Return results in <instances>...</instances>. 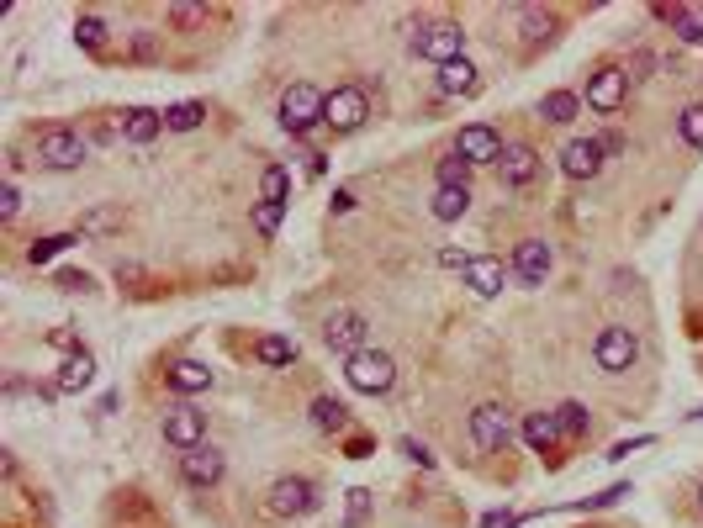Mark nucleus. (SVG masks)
<instances>
[{
  "label": "nucleus",
  "mask_w": 703,
  "mask_h": 528,
  "mask_svg": "<svg viewBox=\"0 0 703 528\" xmlns=\"http://www.w3.org/2000/svg\"><path fill=\"white\" fill-rule=\"evenodd\" d=\"M286 196H291V175L281 164H270L265 175H259V201H275V206H286Z\"/></svg>",
  "instance_id": "obj_34"
},
{
  "label": "nucleus",
  "mask_w": 703,
  "mask_h": 528,
  "mask_svg": "<svg viewBox=\"0 0 703 528\" xmlns=\"http://www.w3.org/2000/svg\"><path fill=\"white\" fill-rule=\"evenodd\" d=\"M170 22L175 27H196V22H207V11L201 6H170Z\"/></svg>",
  "instance_id": "obj_40"
},
{
  "label": "nucleus",
  "mask_w": 703,
  "mask_h": 528,
  "mask_svg": "<svg viewBox=\"0 0 703 528\" xmlns=\"http://www.w3.org/2000/svg\"><path fill=\"white\" fill-rule=\"evenodd\" d=\"M154 53H159V48H154V32H138V37H133V59H154Z\"/></svg>",
  "instance_id": "obj_46"
},
{
  "label": "nucleus",
  "mask_w": 703,
  "mask_h": 528,
  "mask_svg": "<svg viewBox=\"0 0 703 528\" xmlns=\"http://www.w3.org/2000/svg\"><path fill=\"white\" fill-rule=\"evenodd\" d=\"M698 513H703V486H698Z\"/></svg>",
  "instance_id": "obj_49"
},
{
  "label": "nucleus",
  "mask_w": 703,
  "mask_h": 528,
  "mask_svg": "<svg viewBox=\"0 0 703 528\" xmlns=\"http://www.w3.org/2000/svg\"><path fill=\"white\" fill-rule=\"evenodd\" d=\"M460 275H466V286H471L481 301H492V296H503V286H508L513 270H508L497 254H471V264H466Z\"/></svg>",
  "instance_id": "obj_13"
},
{
  "label": "nucleus",
  "mask_w": 703,
  "mask_h": 528,
  "mask_svg": "<svg viewBox=\"0 0 703 528\" xmlns=\"http://www.w3.org/2000/svg\"><path fill=\"white\" fill-rule=\"evenodd\" d=\"M164 444H175L180 455L196 449V444H207V412H196L191 402L164 407Z\"/></svg>",
  "instance_id": "obj_10"
},
{
  "label": "nucleus",
  "mask_w": 703,
  "mask_h": 528,
  "mask_svg": "<svg viewBox=\"0 0 703 528\" xmlns=\"http://www.w3.org/2000/svg\"><path fill=\"white\" fill-rule=\"evenodd\" d=\"M265 507H270L275 518H307L312 507H318V486H312L307 476H281V481L270 486Z\"/></svg>",
  "instance_id": "obj_8"
},
{
  "label": "nucleus",
  "mask_w": 703,
  "mask_h": 528,
  "mask_svg": "<svg viewBox=\"0 0 703 528\" xmlns=\"http://www.w3.org/2000/svg\"><path fill=\"white\" fill-rule=\"evenodd\" d=\"M16 212H22V191H16V185L6 180V191H0V217H6V222H11Z\"/></svg>",
  "instance_id": "obj_42"
},
{
  "label": "nucleus",
  "mask_w": 703,
  "mask_h": 528,
  "mask_svg": "<svg viewBox=\"0 0 703 528\" xmlns=\"http://www.w3.org/2000/svg\"><path fill=\"white\" fill-rule=\"evenodd\" d=\"M434 85H439V96H476V90H481V74H476L471 59H455V64H444V69L434 74Z\"/></svg>",
  "instance_id": "obj_21"
},
{
  "label": "nucleus",
  "mask_w": 703,
  "mask_h": 528,
  "mask_svg": "<svg viewBox=\"0 0 703 528\" xmlns=\"http://www.w3.org/2000/svg\"><path fill=\"white\" fill-rule=\"evenodd\" d=\"M497 175H503V185H513V191H524V185H534V175H540V154H534L529 143H508L503 159H497Z\"/></svg>",
  "instance_id": "obj_17"
},
{
  "label": "nucleus",
  "mask_w": 703,
  "mask_h": 528,
  "mask_svg": "<svg viewBox=\"0 0 703 528\" xmlns=\"http://www.w3.org/2000/svg\"><path fill=\"white\" fill-rule=\"evenodd\" d=\"M323 344L333 349V354H360V349H370V323H365V312H355V307H339V312H328L323 317Z\"/></svg>",
  "instance_id": "obj_5"
},
{
  "label": "nucleus",
  "mask_w": 703,
  "mask_h": 528,
  "mask_svg": "<svg viewBox=\"0 0 703 528\" xmlns=\"http://www.w3.org/2000/svg\"><path fill=\"white\" fill-rule=\"evenodd\" d=\"M429 212H434L439 222H460V217L471 212V191H450V185H439L434 201H429Z\"/></svg>",
  "instance_id": "obj_28"
},
{
  "label": "nucleus",
  "mask_w": 703,
  "mask_h": 528,
  "mask_svg": "<svg viewBox=\"0 0 703 528\" xmlns=\"http://www.w3.org/2000/svg\"><path fill=\"white\" fill-rule=\"evenodd\" d=\"M106 16L101 11H80V16H74V43H80L85 53H101L106 48Z\"/></svg>",
  "instance_id": "obj_26"
},
{
  "label": "nucleus",
  "mask_w": 703,
  "mask_h": 528,
  "mask_svg": "<svg viewBox=\"0 0 703 528\" xmlns=\"http://www.w3.org/2000/svg\"><path fill=\"white\" fill-rule=\"evenodd\" d=\"M577 111H582V96H577V90H550V96L540 101V117H545L550 127H571V122H577Z\"/></svg>",
  "instance_id": "obj_24"
},
{
  "label": "nucleus",
  "mask_w": 703,
  "mask_h": 528,
  "mask_svg": "<svg viewBox=\"0 0 703 528\" xmlns=\"http://www.w3.org/2000/svg\"><path fill=\"white\" fill-rule=\"evenodd\" d=\"M677 132H682V143H688V148H703V101L698 106H682Z\"/></svg>",
  "instance_id": "obj_36"
},
{
  "label": "nucleus",
  "mask_w": 703,
  "mask_h": 528,
  "mask_svg": "<svg viewBox=\"0 0 703 528\" xmlns=\"http://www.w3.org/2000/svg\"><path fill=\"white\" fill-rule=\"evenodd\" d=\"M603 138H571L566 148H561V175L566 180H592L603 169Z\"/></svg>",
  "instance_id": "obj_14"
},
{
  "label": "nucleus",
  "mask_w": 703,
  "mask_h": 528,
  "mask_svg": "<svg viewBox=\"0 0 703 528\" xmlns=\"http://www.w3.org/2000/svg\"><path fill=\"white\" fill-rule=\"evenodd\" d=\"M629 497V481H614V486H603L598 497H587V502H571V513H598V507H614Z\"/></svg>",
  "instance_id": "obj_37"
},
{
  "label": "nucleus",
  "mask_w": 703,
  "mask_h": 528,
  "mask_svg": "<svg viewBox=\"0 0 703 528\" xmlns=\"http://www.w3.org/2000/svg\"><path fill=\"white\" fill-rule=\"evenodd\" d=\"M503 138H497V127L487 122H471V127H460V138H455V154L466 159V164H497L503 159Z\"/></svg>",
  "instance_id": "obj_11"
},
{
  "label": "nucleus",
  "mask_w": 703,
  "mask_h": 528,
  "mask_svg": "<svg viewBox=\"0 0 703 528\" xmlns=\"http://www.w3.org/2000/svg\"><path fill=\"white\" fill-rule=\"evenodd\" d=\"M370 117V96L360 85H339V90H328V101H323V127L333 132H360Z\"/></svg>",
  "instance_id": "obj_7"
},
{
  "label": "nucleus",
  "mask_w": 703,
  "mask_h": 528,
  "mask_svg": "<svg viewBox=\"0 0 703 528\" xmlns=\"http://www.w3.org/2000/svg\"><path fill=\"white\" fill-rule=\"evenodd\" d=\"M471 169H476V164H466L460 154H444L434 175H439V185H450V191H471Z\"/></svg>",
  "instance_id": "obj_32"
},
{
  "label": "nucleus",
  "mask_w": 703,
  "mask_h": 528,
  "mask_svg": "<svg viewBox=\"0 0 703 528\" xmlns=\"http://www.w3.org/2000/svg\"><path fill=\"white\" fill-rule=\"evenodd\" d=\"M333 212H355V191H333Z\"/></svg>",
  "instance_id": "obj_47"
},
{
  "label": "nucleus",
  "mask_w": 703,
  "mask_h": 528,
  "mask_svg": "<svg viewBox=\"0 0 703 528\" xmlns=\"http://www.w3.org/2000/svg\"><path fill=\"white\" fill-rule=\"evenodd\" d=\"M550 275V243L545 238H524L513 249V280L518 286H545Z\"/></svg>",
  "instance_id": "obj_16"
},
{
  "label": "nucleus",
  "mask_w": 703,
  "mask_h": 528,
  "mask_svg": "<svg viewBox=\"0 0 703 528\" xmlns=\"http://www.w3.org/2000/svg\"><path fill=\"white\" fill-rule=\"evenodd\" d=\"M74 243H80V233H48V238H37L32 249H27V259L32 264H48V259H59L64 249H74Z\"/></svg>",
  "instance_id": "obj_33"
},
{
  "label": "nucleus",
  "mask_w": 703,
  "mask_h": 528,
  "mask_svg": "<svg viewBox=\"0 0 703 528\" xmlns=\"http://www.w3.org/2000/svg\"><path fill=\"white\" fill-rule=\"evenodd\" d=\"M159 132H164V111H154V106H127L122 111V138L127 143H154L159 138Z\"/></svg>",
  "instance_id": "obj_19"
},
{
  "label": "nucleus",
  "mask_w": 703,
  "mask_h": 528,
  "mask_svg": "<svg viewBox=\"0 0 703 528\" xmlns=\"http://www.w3.org/2000/svg\"><path fill=\"white\" fill-rule=\"evenodd\" d=\"M624 90H629V74L614 69V64H603V69L587 80V106L608 117V111H619V106H624Z\"/></svg>",
  "instance_id": "obj_15"
},
{
  "label": "nucleus",
  "mask_w": 703,
  "mask_h": 528,
  "mask_svg": "<svg viewBox=\"0 0 703 528\" xmlns=\"http://www.w3.org/2000/svg\"><path fill=\"white\" fill-rule=\"evenodd\" d=\"M90 159V143L80 138V127H43L37 132V164L43 169H80Z\"/></svg>",
  "instance_id": "obj_3"
},
{
  "label": "nucleus",
  "mask_w": 703,
  "mask_h": 528,
  "mask_svg": "<svg viewBox=\"0 0 703 528\" xmlns=\"http://www.w3.org/2000/svg\"><path fill=\"white\" fill-rule=\"evenodd\" d=\"M281 217H286V206L254 201V233H259V238H275V233H281Z\"/></svg>",
  "instance_id": "obj_35"
},
{
  "label": "nucleus",
  "mask_w": 703,
  "mask_h": 528,
  "mask_svg": "<svg viewBox=\"0 0 703 528\" xmlns=\"http://www.w3.org/2000/svg\"><path fill=\"white\" fill-rule=\"evenodd\" d=\"M688 418H693V423H703V407H698V412H688Z\"/></svg>",
  "instance_id": "obj_48"
},
{
  "label": "nucleus",
  "mask_w": 703,
  "mask_h": 528,
  "mask_svg": "<svg viewBox=\"0 0 703 528\" xmlns=\"http://www.w3.org/2000/svg\"><path fill=\"white\" fill-rule=\"evenodd\" d=\"M201 122H207V106H201V101H175V106H164V132H196Z\"/></svg>",
  "instance_id": "obj_27"
},
{
  "label": "nucleus",
  "mask_w": 703,
  "mask_h": 528,
  "mask_svg": "<svg viewBox=\"0 0 703 528\" xmlns=\"http://www.w3.org/2000/svg\"><path fill=\"white\" fill-rule=\"evenodd\" d=\"M413 53L418 59H434L444 69V64L466 59V32H460V22H429L413 32Z\"/></svg>",
  "instance_id": "obj_4"
},
{
  "label": "nucleus",
  "mask_w": 703,
  "mask_h": 528,
  "mask_svg": "<svg viewBox=\"0 0 703 528\" xmlns=\"http://www.w3.org/2000/svg\"><path fill=\"white\" fill-rule=\"evenodd\" d=\"M80 228H85V233H106V228H117V217H111V212H90Z\"/></svg>",
  "instance_id": "obj_45"
},
{
  "label": "nucleus",
  "mask_w": 703,
  "mask_h": 528,
  "mask_svg": "<svg viewBox=\"0 0 703 528\" xmlns=\"http://www.w3.org/2000/svg\"><path fill=\"white\" fill-rule=\"evenodd\" d=\"M592 360H598V370H608V375H624L629 365L640 360V338L629 333V328H603L598 333V344H592Z\"/></svg>",
  "instance_id": "obj_9"
},
{
  "label": "nucleus",
  "mask_w": 703,
  "mask_h": 528,
  "mask_svg": "<svg viewBox=\"0 0 703 528\" xmlns=\"http://www.w3.org/2000/svg\"><path fill=\"white\" fill-rule=\"evenodd\" d=\"M164 381H170V391H180V396H196V391L212 386V370L201 360H175L170 370H164Z\"/></svg>",
  "instance_id": "obj_23"
},
{
  "label": "nucleus",
  "mask_w": 703,
  "mask_h": 528,
  "mask_svg": "<svg viewBox=\"0 0 703 528\" xmlns=\"http://www.w3.org/2000/svg\"><path fill=\"white\" fill-rule=\"evenodd\" d=\"M222 470H228V465H222V455L212 444H196V449H185V455H180V481L196 486V492H212V486L222 481Z\"/></svg>",
  "instance_id": "obj_12"
},
{
  "label": "nucleus",
  "mask_w": 703,
  "mask_h": 528,
  "mask_svg": "<svg viewBox=\"0 0 703 528\" xmlns=\"http://www.w3.org/2000/svg\"><path fill=\"white\" fill-rule=\"evenodd\" d=\"M90 381H96V354L80 344V349H69V354H64L59 381H53V386H59V391H85Z\"/></svg>",
  "instance_id": "obj_20"
},
{
  "label": "nucleus",
  "mask_w": 703,
  "mask_h": 528,
  "mask_svg": "<svg viewBox=\"0 0 703 528\" xmlns=\"http://www.w3.org/2000/svg\"><path fill=\"white\" fill-rule=\"evenodd\" d=\"M53 286H59V291H90V275L85 270H59V275H53Z\"/></svg>",
  "instance_id": "obj_39"
},
{
  "label": "nucleus",
  "mask_w": 703,
  "mask_h": 528,
  "mask_svg": "<svg viewBox=\"0 0 703 528\" xmlns=\"http://www.w3.org/2000/svg\"><path fill=\"white\" fill-rule=\"evenodd\" d=\"M402 455L413 460V465H423V470H434V455H429V449H423L418 439H402Z\"/></svg>",
  "instance_id": "obj_43"
},
{
  "label": "nucleus",
  "mask_w": 703,
  "mask_h": 528,
  "mask_svg": "<svg viewBox=\"0 0 703 528\" xmlns=\"http://www.w3.org/2000/svg\"><path fill=\"white\" fill-rule=\"evenodd\" d=\"M323 90L318 85H307V80H296V85H286L281 90V127L291 132V138H307L312 127L323 122Z\"/></svg>",
  "instance_id": "obj_2"
},
{
  "label": "nucleus",
  "mask_w": 703,
  "mask_h": 528,
  "mask_svg": "<svg viewBox=\"0 0 703 528\" xmlns=\"http://www.w3.org/2000/svg\"><path fill=\"white\" fill-rule=\"evenodd\" d=\"M254 360H259V365H275V370H281V365H291V360H296V344H291L286 333H265V338L254 344Z\"/></svg>",
  "instance_id": "obj_29"
},
{
  "label": "nucleus",
  "mask_w": 703,
  "mask_h": 528,
  "mask_svg": "<svg viewBox=\"0 0 703 528\" xmlns=\"http://www.w3.org/2000/svg\"><path fill=\"white\" fill-rule=\"evenodd\" d=\"M555 423H561V439H587V428H592L582 402H561L555 407Z\"/></svg>",
  "instance_id": "obj_31"
},
{
  "label": "nucleus",
  "mask_w": 703,
  "mask_h": 528,
  "mask_svg": "<svg viewBox=\"0 0 703 528\" xmlns=\"http://www.w3.org/2000/svg\"><path fill=\"white\" fill-rule=\"evenodd\" d=\"M365 518H370V492L355 486V492H349V507H344V528H360Z\"/></svg>",
  "instance_id": "obj_38"
},
{
  "label": "nucleus",
  "mask_w": 703,
  "mask_h": 528,
  "mask_svg": "<svg viewBox=\"0 0 703 528\" xmlns=\"http://www.w3.org/2000/svg\"><path fill=\"white\" fill-rule=\"evenodd\" d=\"M344 381L365 391V396H386L397 386V360L392 354H381V349H360V354H349L344 360Z\"/></svg>",
  "instance_id": "obj_1"
},
{
  "label": "nucleus",
  "mask_w": 703,
  "mask_h": 528,
  "mask_svg": "<svg viewBox=\"0 0 703 528\" xmlns=\"http://www.w3.org/2000/svg\"><path fill=\"white\" fill-rule=\"evenodd\" d=\"M471 444L481 449V455H497V449L513 444V412L503 402H481L471 412Z\"/></svg>",
  "instance_id": "obj_6"
},
{
  "label": "nucleus",
  "mask_w": 703,
  "mask_h": 528,
  "mask_svg": "<svg viewBox=\"0 0 703 528\" xmlns=\"http://www.w3.org/2000/svg\"><path fill=\"white\" fill-rule=\"evenodd\" d=\"M344 455H349V460H365V455H376V439H365V433H355V439L344 444Z\"/></svg>",
  "instance_id": "obj_44"
},
{
  "label": "nucleus",
  "mask_w": 703,
  "mask_h": 528,
  "mask_svg": "<svg viewBox=\"0 0 703 528\" xmlns=\"http://www.w3.org/2000/svg\"><path fill=\"white\" fill-rule=\"evenodd\" d=\"M518 433H524V444L534 449V455H555V444H561V423H555V412H529Z\"/></svg>",
  "instance_id": "obj_22"
},
{
  "label": "nucleus",
  "mask_w": 703,
  "mask_h": 528,
  "mask_svg": "<svg viewBox=\"0 0 703 528\" xmlns=\"http://www.w3.org/2000/svg\"><path fill=\"white\" fill-rule=\"evenodd\" d=\"M645 444H651V433H635V439H624V444L608 449V460H629V455H635V449H645Z\"/></svg>",
  "instance_id": "obj_41"
},
{
  "label": "nucleus",
  "mask_w": 703,
  "mask_h": 528,
  "mask_svg": "<svg viewBox=\"0 0 703 528\" xmlns=\"http://www.w3.org/2000/svg\"><path fill=\"white\" fill-rule=\"evenodd\" d=\"M656 22H666L688 48H703V6H656Z\"/></svg>",
  "instance_id": "obj_18"
},
{
  "label": "nucleus",
  "mask_w": 703,
  "mask_h": 528,
  "mask_svg": "<svg viewBox=\"0 0 703 528\" xmlns=\"http://www.w3.org/2000/svg\"><path fill=\"white\" fill-rule=\"evenodd\" d=\"M312 428H323V433H349V407L333 402V396H318V402H312Z\"/></svg>",
  "instance_id": "obj_30"
},
{
  "label": "nucleus",
  "mask_w": 703,
  "mask_h": 528,
  "mask_svg": "<svg viewBox=\"0 0 703 528\" xmlns=\"http://www.w3.org/2000/svg\"><path fill=\"white\" fill-rule=\"evenodd\" d=\"M518 27H524V43L540 48L555 37V11H540V6H518Z\"/></svg>",
  "instance_id": "obj_25"
}]
</instances>
